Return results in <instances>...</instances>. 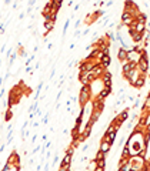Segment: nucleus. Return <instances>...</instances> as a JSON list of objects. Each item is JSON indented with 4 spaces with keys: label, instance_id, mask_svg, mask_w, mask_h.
<instances>
[{
    "label": "nucleus",
    "instance_id": "f257e3e1",
    "mask_svg": "<svg viewBox=\"0 0 150 171\" xmlns=\"http://www.w3.org/2000/svg\"><path fill=\"white\" fill-rule=\"evenodd\" d=\"M150 69V58H149V54L146 49H140V57L137 60V70L140 71L142 74H146L147 76V71Z\"/></svg>",
    "mask_w": 150,
    "mask_h": 171
},
{
    "label": "nucleus",
    "instance_id": "f03ea898",
    "mask_svg": "<svg viewBox=\"0 0 150 171\" xmlns=\"http://www.w3.org/2000/svg\"><path fill=\"white\" fill-rule=\"evenodd\" d=\"M129 163H130V170H133V171L146 170V155L133 154L129 158Z\"/></svg>",
    "mask_w": 150,
    "mask_h": 171
},
{
    "label": "nucleus",
    "instance_id": "7ed1b4c3",
    "mask_svg": "<svg viewBox=\"0 0 150 171\" xmlns=\"http://www.w3.org/2000/svg\"><path fill=\"white\" fill-rule=\"evenodd\" d=\"M92 98V89L90 84H82L80 91H79V104L80 107H83L84 104H87Z\"/></svg>",
    "mask_w": 150,
    "mask_h": 171
},
{
    "label": "nucleus",
    "instance_id": "20e7f679",
    "mask_svg": "<svg viewBox=\"0 0 150 171\" xmlns=\"http://www.w3.org/2000/svg\"><path fill=\"white\" fill-rule=\"evenodd\" d=\"M139 76H140V71L137 70V67H136V69H133V70H130V71H127V73L123 74V77H125L126 80L129 82V84H132V86H133L134 82H136V80L139 79Z\"/></svg>",
    "mask_w": 150,
    "mask_h": 171
},
{
    "label": "nucleus",
    "instance_id": "39448f33",
    "mask_svg": "<svg viewBox=\"0 0 150 171\" xmlns=\"http://www.w3.org/2000/svg\"><path fill=\"white\" fill-rule=\"evenodd\" d=\"M96 77L92 74V71H79V82L82 84H90Z\"/></svg>",
    "mask_w": 150,
    "mask_h": 171
},
{
    "label": "nucleus",
    "instance_id": "423d86ee",
    "mask_svg": "<svg viewBox=\"0 0 150 171\" xmlns=\"http://www.w3.org/2000/svg\"><path fill=\"white\" fill-rule=\"evenodd\" d=\"M72 160H73V154H69V153H66V154H64V157H63V160H62V163H60V167H59V170H60V171L70 170Z\"/></svg>",
    "mask_w": 150,
    "mask_h": 171
},
{
    "label": "nucleus",
    "instance_id": "0eeeda50",
    "mask_svg": "<svg viewBox=\"0 0 150 171\" xmlns=\"http://www.w3.org/2000/svg\"><path fill=\"white\" fill-rule=\"evenodd\" d=\"M137 67V63L136 61H123L122 63V74L127 73V71H130V70H133V69H136Z\"/></svg>",
    "mask_w": 150,
    "mask_h": 171
},
{
    "label": "nucleus",
    "instance_id": "6e6552de",
    "mask_svg": "<svg viewBox=\"0 0 150 171\" xmlns=\"http://www.w3.org/2000/svg\"><path fill=\"white\" fill-rule=\"evenodd\" d=\"M99 150L103 151L104 154H109L110 150H112V144L109 143L107 140H101V141H100V146H99Z\"/></svg>",
    "mask_w": 150,
    "mask_h": 171
},
{
    "label": "nucleus",
    "instance_id": "1a4fd4ad",
    "mask_svg": "<svg viewBox=\"0 0 150 171\" xmlns=\"http://www.w3.org/2000/svg\"><path fill=\"white\" fill-rule=\"evenodd\" d=\"M144 84H146V74H142L140 73V76H139V79L134 82V84H133V87L134 89H143L144 87Z\"/></svg>",
    "mask_w": 150,
    "mask_h": 171
},
{
    "label": "nucleus",
    "instance_id": "9d476101",
    "mask_svg": "<svg viewBox=\"0 0 150 171\" xmlns=\"http://www.w3.org/2000/svg\"><path fill=\"white\" fill-rule=\"evenodd\" d=\"M104 70H106V69H104L103 66L100 64V63H97V64H96V66H94V67L92 69V74L94 76V77H96V79H99L100 76L103 74V71H104Z\"/></svg>",
    "mask_w": 150,
    "mask_h": 171
},
{
    "label": "nucleus",
    "instance_id": "9b49d317",
    "mask_svg": "<svg viewBox=\"0 0 150 171\" xmlns=\"http://www.w3.org/2000/svg\"><path fill=\"white\" fill-rule=\"evenodd\" d=\"M99 61L104 69H107V67H110V64H112V57H110V54H103V56L99 58Z\"/></svg>",
    "mask_w": 150,
    "mask_h": 171
},
{
    "label": "nucleus",
    "instance_id": "f8f14e48",
    "mask_svg": "<svg viewBox=\"0 0 150 171\" xmlns=\"http://www.w3.org/2000/svg\"><path fill=\"white\" fill-rule=\"evenodd\" d=\"M110 93H112V90L106 89V87H103V89H101L99 93L96 94V98H99V100H106V98L110 96Z\"/></svg>",
    "mask_w": 150,
    "mask_h": 171
},
{
    "label": "nucleus",
    "instance_id": "ddd939ff",
    "mask_svg": "<svg viewBox=\"0 0 150 171\" xmlns=\"http://www.w3.org/2000/svg\"><path fill=\"white\" fill-rule=\"evenodd\" d=\"M7 163L14 164V165H19V167H20V157H19V154H17L16 151H13V153L10 154V157L7 158Z\"/></svg>",
    "mask_w": 150,
    "mask_h": 171
},
{
    "label": "nucleus",
    "instance_id": "4468645a",
    "mask_svg": "<svg viewBox=\"0 0 150 171\" xmlns=\"http://www.w3.org/2000/svg\"><path fill=\"white\" fill-rule=\"evenodd\" d=\"M126 57H127V50L123 49V47L120 46L119 50H117V58H119V61H120V63L126 61Z\"/></svg>",
    "mask_w": 150,
    "mask_h": 171
},
{
    "label": "nucleus",
    "instance_id": "2eb2a0df",
    "mask_svg": "<svg viewBox=\"0 0 150 171\" xmlns=\"http://www.w3.org/2000/svg\"><path fill=\"white\" fill-rule=\"evenodd\" d=\"M54 25H56V22H53V20H46V22H43V27H44V32L46 33H50L53 29H54Z\"/></svg>",
    "mask_w": 150,
    "mask_h": 171
},
{
    "label": "nucleus",
    "instance_id": "dca6fc26",
    "mask_svg": "<svg viewBox=\"0 0 150 171\" xmlns=\"http://www.w3.org/2000/svg\"><path fill=\"white\" fill-rule=\"evenodd\" d=\"M134 30L137 33H144V30H146V23H143V22H136V25L133 26Z\"/></svg>",
    "mask_w": 150,
    "mask_h": 171
},
{
    "label": "nucleus",
    "instance_id": "f3484780",
    "mask_svg": "<svg viewBox=\"0 0 150 171\" xmlns=\"http://www.w3.org/2000/svg\"><path fill=\"white\" fill-rule=\"evenodd\" d=\"M103 170H106V157L101 158V160H97V165L94 168V171H103Z\"/></svg>",
    "mask_w": 150,
    "mask_h": 171
},
{
    "label": "nucleus",
    "instance_id": "a211bd4d",
    "mask_svg": "<svg viewBox=\"0 0 150 171\" xmlns=\"http://www.w3.org/2000/svg\"><path fill=\"white\" fill-rule=\"evenodd\" d=\"M143 40H144V37H143L142 33H136L133 37H132V41H133V44H142Z\"/></svg>",
    "mask_w": 150,
    "mask_h": 171
},
{
    "label": "nucleus",
    "instance_id": "6ab92c4d",
    "mask_svg": "<svg viewBox=\"0 0 150 171\" xmlns=\"http://www.w3.org/2000/svg\"><path fill=\"white\" fill-rule=\"evenodd\" d=\"M100 80H101V82H109V80H113V73H110V71H107V70H104V71H103V74L100 76Z\"/></svg>",
    "mask_w": 150,
    "mask_h": 171
},
{
    "label": "nucleus",
    "instance_id": "aec40b11",
    "mask_svg": "<svg viewBox=\"0 0 150 171\" xmlns=\"http://www.w3.org/2000/svg\"><path fill=\"white\" fill-rule=\"evenodd\" d=\"M122 157H126V158H130V157H132V150H130L129 144H125V146H123V150H122Z\"/></svg>",
    "mask_w": 150,
    "mask_h": 171
},
{
    "label": "nucleus",
    "instance_id": "412c9836",
    "mask_svg": "<svg viewBox=\"0 0 150 171\" xmlns=\"http://www.w3.org/2000/svg\"><path fill=\"white\" fill-rule=\"evenodd\" d=\"M129 113H130V108H125L123 111H120V113H119V118L125 123L126 120H129Z\"/></svg>",
    "mask_w": 150,
    "mask_h": 171
},
{
    "label": "nucleus",
    "instance_id": "4be33fe9",
    "mask_svg": "<svg viewBox=\"0 0 150 171\" xmlns=\"http://www.w3.org/2000/svg\"><path fill=\"white\" fill-rule=\"evenodd\" d=\"M134 7H137L136 1H133V0H125V10H133Z\"/></svg>",
    "mask_w": 150,
    "mask_h": 171
},
{
    "label": "nucleus",
    "instance_id": "5701e85b",
    "mask_svg": "<svg viewBox=\"0 0 150 171\" xmlns=\"http://www.w3.org/2000/svg\"><path fill=\"white\" fill-rule=\"evenodd\" d=\"M134 19H136V22H143V23H146V22H147V14H146V13H139Z\"/></svg>",
    "mask_w": 150,
    "mask_h": 171
},
{
    "label": "nucleus",
    "instance_id": "b1692460",
    "mask_svg": "<svg viewBox=\"0 0 150 171\" xmlns=\"http://www.w3.org/2000/svg\"><path fill=\"white\" fill-rule=\"evenodd\" d=\"M106 39H107L110 43H114V41H116V34L113 32H109V33H106Z\"/></svg>",
    "mask_w": 150,
    "mask_h": 171
},
{
    "label": "nucleus",
    "instance_id": "393cba45",
    "mask_svg": "<svg viewBox=\"0 0 150 171\" xmlns=\"http://www.w3.org/2000/svg\"><path fill=\"white\" fill-rule=\"evenodd\" d=\"M12 117H13V111H12V108L9 107L7 110H6V114H4V121H10Z\"/></svg>",
    "mask_w": 150,
    "mask_h": 171
},
{
    "label": "nucleus",
    "instance_id": "a878e982",
    "mask_svg": "<svg viewBox=\"0 0 150 171\" xmlns=\"http://www.w3.org/2000/svg\"><path fill=\"white\" fill-rule=\"evenodd\" d=\"M117 170H119V171H127V170H130V163L127 161V163H125V164H120Z\"/></svg>",
    "mask_w": 150,
    "mask_h": 171
},
{
    "label": "nucleus",
    "instance_id": "bb28decb",
    "mask_svg": "<svg viewBox=\"0 0 150 171\" xmlns=\"http://www.w3.org/2000/svg\"><path fill=\"white\" fill-rule=\"evenodd\" d=\"M70 20H72V17H69L66 22H64V27H63V36H66L67 29H69V25H70Z\"/></svg>",
    "mask_w": 150,
    "mask_h": 171
},
{
    "label": "nucleus",
    "instance_id": "cd10ccee",
    "mask_svg": "<svg viewBox=\"0 0 150 171\" xmlns=\"http://www.w3.org/2000/svg\"><path fill=\"white\" fill-rule=\"evenodd\" d=\"M96 165H97V161L93 158L92 160V163L89 164V167H86V170H92V171H94V168H96Z\"/></svg>",
    "mask_w": 150,
    "mask_h": 171
},
{
    "label": "nucleus",
    "instance_id": "c85d7f7f",
    "mask_svg": "<svg viewBox=\"0 0 150 171\" xmlns=\"http://www.w3.org/2000/svg\"><path fill=\"white\" fill-rule=\"evenodd\" d=\"M104 157H106V154H104V153H103V151H97V153H96V157H94V160H96V161H97V160H101V158H104Z\"/></svg>",
    "mask_w": 150,
    "mask_h": 171
},
{
    "label": "nucleus",
    "instance_id": "c756f323",
    "mask_svg": "<svg viewBox=\"0 0 150 171\" xmlns=\"http://www.w3.org/2000/svg\"><path fill=\"white\" fill-rule=\"evenodd\" d=\"M42 121L44 123V124H47V121H49V114H46V115L43 117V120H42Z\"/></svg>",
    "mask_w": 150,
    "mask_h": 171
},
{
    "label": "nucleus",
    "instance_id": "7c9ffc66",
    "mask_svg": "<svg viewBox=\"0 0 150 171\" xmlns=\"http://www.w3.org/2000/svg\"><path fill=\"white\" fill-rule=\"evenodd\" d=\"M133 120H130V121L127 123V128H129V130H130V128H133Z\"/></svg>",
    "mask_w": 150,
    "mask_h": 171
},
{
    "label": "nucleus",
    "instance_id": "2f4dec72",
    "mask_svg": "<svg viewBox=\"0 0 150 171\" xmlns=\"http://www.w3.org/2000/svg\"><path fill=\"white\" fill-rule=\"evenodd\" d=\"M89 147H90V144H84V146L82 147V151H83V153H86V151H87V148H89Z\"/></svg>",
    "mask_w": 150,
    "mask_h": 171
},
{
    "label": "nucleus",
    "instance_id": "473e14b6",
    "mask_svg": "<svg viewBox=\"0 0 150 171\" xmlns=\"http://www.w3.org/2000/svg\"><path fill=\"white\" fill-rule=\"evenodd\" d=\"M112 4H113V0H109L107 3H106V6H107V7H110Z\"/></svg>",
    "mask_w": 150,
    "mask_h": 171
},
{
    "label": "nucleus",
    "instance_id": "72a5a7b5",
    "mask_svg": "<svg viewBox=\"0 0 150 171\" xmlns=\"http://www.w3.org/2000/svg\"><path fill=\"white\" fill-rule=\"evenodd\" d=\"M34 3H36V0H30V1H29V6H32V7H33Z\"/></svg>",
    "mask_w": 150,
    "mask_h": 171
},
{
    "label": "nucleus",
    "instance_id": "f704fd0d",
    "mask_svg": "<svg viewBox=\"0 0 150 171\" xmlns=\"http://www.w3.org/2000/svg\"><path fill=\"white\" fill-rule=\"evenodd\" d=\"M51 1H54V3H59V4H63V0H51Z\"/></svg>",
    "mask_w": 150,
    "mask_h": 171
},
{
    "label": "nucleus",
    "instance_id": "c9c22d12",
    "mask_svg": "<svg viewBox=\"0 0 150 171\" xmlns=\"http://www.w3.org/2000/svg\"><path fill=\"white\" fill-rule=\"evenodd\" d=\"M127 101H134V97L133 96H129V97H127Z\"/></svg>",
    "mask_w": 150,
    "mask_h": 171
},
{
    "label": "nucleus",
    "instance_id": "e433bc0d",
    "mask_svg": "<svg viewBox=\"0 0 150 171\" xmlns=\"http://www.w3.org/2000/svg\"><path fill=\"white\" fill-rule=\"evenodd\" d=\"M4 148H6V144H3V146L0 147V153H3V151H4Z\"/></svg>",
    "mask_w": 150,
    "mask_h": 171
},
{
    "label": "nucleus",
    "instance_id": "4c0bfd02",
    "mask_svg": "<svg viewBox=\"0 0 150 171\" xmlns=\"http://www.w3.org/2000/svg\"><path fill=\"white\" fill-rule=\"evenodd\" d=\"M79 9H80V4H76V6H75V12H77Z\"/></svg>",
    "mask_w": 150,
    "mask_h": 171
},
{
    "label": "nucleus",
    "instance_id": "58836bf2",
    "mask_svg": "<svg viewBox=\"0 0 150 171\" xmlns=\"http://www.w3.org/2000/svg\"><path fill=\"white\" fill-rule=\"evenodd\" d=\"M146 23H147V25H146V27H147V29H150V20H149V22H146Z\"/></svg>",
    "mask_w": 150,
    "mask_h": 171
},
{
    "label": "nucleus",
    "instance_id": "ea45409f",
    "mask_svg": "<svg viewBox=\"0 0 150 171\" xmlns=\"http://www.w3.org/2000/svg\"><path fill=\"white\" fill-rule=\"evenodd\" d=\"M9 3H10V0H6V4H9Z\"/></svg>",
    "mask_w": 150,
    "mask_h": 171
},
{
    "label": "nucleus",
    "instance_id": "a19ab883",
    "mask_svg": "<svg viewBox=\"0 0 150 171\" xmlns=\"http://www.w3.org/2000/svg\"><path fill=\"white\" fill-rule=\"evenodd\" d=\"M149 96H150V91H149Z\"/></svg>",
    "mask_w": 150,
    "mask_h": 171
}]
</instances>
